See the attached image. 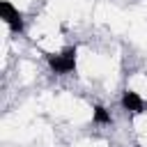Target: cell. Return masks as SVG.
<instances>
[{"label": "cell", "instance_id": "1", "mask_svg": "<svg viewBox=\"0 0 147 147\" xmlns=\"http://www.w3.org/2000/svg\"><path fill=\"white\" fill-rule=\"evenodd\" d=\"M76 46H67L62 53L57 55H46L48 60V67L55 71V74H71L76 69Z\"/></svg>", "mask_w": 147, "mask_h": 147}, {"label": "cell", "instance_id": "2", "mask_svg": "<svg viewBox=\"0 0 147 147\" xmlns=\"http://www.w3.org/2000/svg\"><path fill=\"white\" fill-rule=\"evenodd\" d=\"M0 14H2V21H5L14 32H23V18H21V11H18L9 0H2V2H0Z\"/></svg>", "mask_w": 147, "mask_h": 147}, {"label": "cell", "instance_id": "3", "mask_svg": "<svg viewBox=\"0 0 147 147\" xmlns=\"http://www.w3.org/2000/svg\"><path fill=\"white\" fill-rule=\"evenodd\" d=\"M122 108L124 110H129V113H136V115H140V113H145V101L136 94V92H131V90H126L124 94H122Z\"/></svg>", "mask_w": 147, "mask_h": 147}, {"label": "cell", "instance_id": "4", "mask_svg": "<svg viewBox=\"0 0 147 147\" xmlns=\"http://www.w3.org/2000/svg\"><path fill=\"white\" fill-rule=\"evenodd\" d=\"M94 122H99V124H110L113 117H110V113H108L103 106H94Z\"/></svg>", "mask_w": 147, "mask_h": 147}]
</instances>
